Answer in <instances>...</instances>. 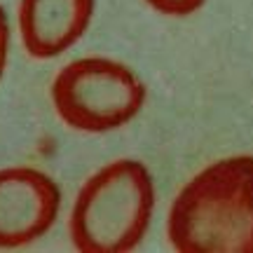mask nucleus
I'll use <instances>...</instances> for the list:
<instances>
[{
    "instance_id": "nucleus-1",
    "label": "nucleus",
    "mask_w": 253,
    "mask_h": 253,
    "mask_svg": "<svg viewBox=\"0 0 253 253\" xmlns=\"http://www.w3.org/2000/svg\"><path fill=\"white\" fill-rule=\"evenodd\" d=\"M167 235L181 253H253V155L192 176L173 199Z\"/></svg>"
},
{
    "instance_id": "nucleus-2",
    "label": "nucleus",
    "mask_w": 253,
    "mask_h": 253,
    "mask_svg": "<svg viewBox=\"0 0 253 253\" xmlns=\"http://www.w3.org/2000/svg\"><path fill=\"white\" fill-rule=\"evenodd\" d=\"M155 209L153 176L136 160H115L89 176L71 211V239L82 253L134 251Z\"/></svg>"
},
{
    "instance_id": "nucleus-3",
    "label": "nucleus",
    "mask_w": 253,
    "mask_h": 253,
    "mask_svg": "<svg viewBox=\"0 0 253 253\" xmlns=\"http://www.w3.org/2000/svg\"><path fill=\"white\" fill-rule=\"evenodd\" d=\"M52 103L63 125L101 134L126 125L145 103V87L129 66L103 56L66 63L52 82Z\"/></svg>"
},
{
    "instance_id": "nucleus-4",
    "label": "nucleus",
    "mask_w": 253,
    "mask_h": 253,
    "mask_svg": "<svg viewBox=\"0 0 253 253\" xmlns=\"http://www.w3.org/2000/svg\"><path fill=\"white\" fill-rule=\"evenodd\" d=\"M61 190L47 173L31 167L0 169V249L36 242L54 225Z\"/></svg>"
},
{
    "instance_id": "nucleus-5",
    "label": "nucleus",
    "mask_w": 253,
    "mask_h": 253,
    "mask_svg": "<svg viewBox=\"0 0 253 253\" xmlns=\"http://www.w3.org/2000/svg\"><path fill=\"white\" fill-rule=\"evenodd\" d=\"M94 0H21L19 33L33 59H52L73 47L89 26Z\"/></svg>"
},
{
    "instance_id": "nucleus-6",
    "label": "nucleus",
    "mask_w": 253,
    "mask_h": 253,
    "mask_svg": "<svg viewBox=\"0 0 253 253\" xmlns=\"http://www.w3.org/2000/svg\"><path fill=\"white\" fill-rule=\"evenodd\" d=\"M145 2L155 12L167 14V17H188L204 5V0H145Z\"/></svg>"
},
{
    "instance_id": "nucleus-7",
    "label": "nucleus",
    "mask_w": 253,
    "mask_h": 253,
    "mask_svg": "<svg viewBox=\"0 0 253 253\" xmlns=\"http://www.w3.org/2000/svg\"><path fill=\"white\" fill-rule=\"evenodd\" d=\"M7 49H9V21L5 7L0 5V78H2L5 63H7Z\"/></svg>"
}]
</instances>
